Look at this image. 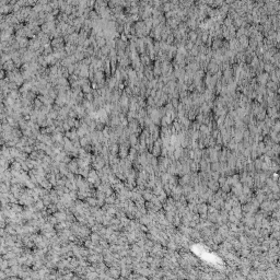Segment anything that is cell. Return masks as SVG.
I'll list each match as a JSON object with an SVG mask.
<instances>
[{
  "mask_svg": "<svg viewBox=\"0 0 280 280\" xmlns=\"http://www.w3.org/2000/svg\"><path fill=\"white\" fill-rule=\"evenodd\" d=\"M119 152V143H114L112 146H109V153L113 155H118Z\"/></svg>",
  "mask_w": 280,
  "mask_h": 280,
  "instance_id": "obj_3",
  "label": "cell"
},
{
  "mask_svg": "<svg viewBox=\"0 0 280 280\" xmlns=\"http://www.w3.org/2000/svg\"><path fill=\"white\" fill-rule=\"evenodd\" d=\"M153 195H154V194H153V190L150 189V188H145L143 192H142V197H143L147 201L151 200L152 197H153Z\"/></svg>",
  "mask_w": 280,
  "mask_h": 280,
  "instance_id": "obj_1",
  "label": "cell"
},
{
  "mask_svg": "<svg viewBox=\"0 0 280 280\" xmlns=\"http://www.w3.org/2000/svg\"><path fill=\"white\" fill-rule=\"evenodd\" d=\"M39 185H41L43 188L47 189V190H50V189H53V188H54V185L51 184V183H50V182L47 180V178H44V180H43L42 182L39 183Z\"/></svg>",
  "mask_w": 280,
  "mask_h": 280,
  "instance_id": "obj_2",
  "label": "cell"
}]
</instances>
